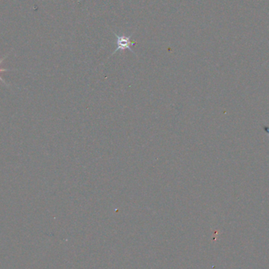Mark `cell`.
I'll return each instance as SVG.
<instances>
[{
    "label": "cell",
    "instance_id": "obj_3",
    "mask_svg": "<svg viewBox=\"0 0 269 269\" xmlns=\"http://www.w3.org/2000/svg\"><path fill=\"white\" fill-rule=\"evenodd\" d=\"M264 129H265V130H266L268 132V134H269V128H267V127H264Z\"/></svg>",
    "mask_w": 269,
    "mask_h": 269
},
{
    "label": "cell",
    "instance_id": "obj_2",
    "mask_svg": "<svg viewBox=\"0 0 269 269\" xmlns=\"http://www.w3.org/2000/svg\"><path fill=\"white\" fill-rule=\"evenodd\" d=\"M6 71H10V69H7V68H1V69H0V73H1V72H6ZM0 81L3 82V84H4L5 85H6V86H9L8 84H7V83H6L4 80L1 77V76H0Z\"/></svg>",
    "mask_w": 269,
    "mask_h": 269
},
{
    "label": "cell",
    "instance_id": "obj_1",
    "mask_svg": "<svg viewBox=\"0 0 269 269\" xmlns=\"http://www.w3.org/2000/svg\"><path fill=\"white\" fill-rule=\"evenodd\" d=\"M113 33L114 34L116 38H117V48L115 49L114 51H113V53L112 54V55H114L116 52L119 51V50H129L132 52L133 54H136V53L133 51V50L131 49V45H135V44H136L135 42H131V35H129V36H125V35H119L118 34L114 33L113 31Z\"/></svg>",
    "mask_w": 269,
    "mask_h": 269
}]
</instances>
